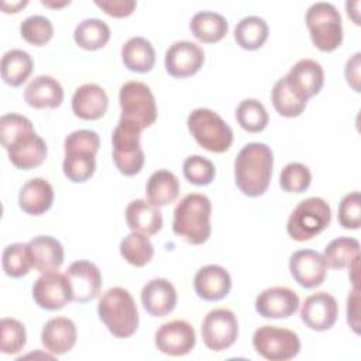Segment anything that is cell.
<instances>
[{
    "label": "cell",
    "instance_id": "1",
    "mask_svg": "<svg viewBox=\"0 0 361 361\" xmlns=\"http://www.w3.org/2000/svg\"><path fill=\"white\" fill-rule=\"evenodd\" d=\"M274 154L264 142H248L234 159L235 185L245 196L257 197L267 192L272 176Z\"/></svg>",
    "mask_w": 361,
    "mask_h": 361
},
{
    "label": "cell",
    "instance_id": "2",
    "mask_svg": "<svg viewBox=\"0 0 361 361\" xmlns=\"http://www.w3.org/2000/svg\"><path fill=\"white\" fill-rule=\"evenodd\" d=\"M212 203L202 193L185 195L173 210L172 230L192 245L206 243L212 234Z\"/></svg>",
    "mask_w": 361,
    "mask_h": 361
},
{
    "label": "cell",
    "instance_id": "3",
    "mask_svg": "<svg viewBox=\"0 0 361 361\" xmlns=\"http://www.w3.org/2000/svg\"><path fill=\"white\" fill-rule=\"evenodd\" d=\"M99 319L117 338L131 337L140 323L138 310L131 293L120 286L107 289L99 299Z\"/></svg>",
    "mask_w": 361,
    "mask_h": 361
},
{
    "label": "cell",
    "instance_id": "4",
    "mask_svg": "<svg viewBox=\"0 0 361 361\" xmlns=\"http://www.w3.org/2000/svg\"><path fill=\"white\" fill-rule=\"evenodd\" d=\"M306 27L313 45L323 51L331 52L343 42V21L334 4L327 1L313 3L306 11Z\"/></svg>",
    "mask_w": 361,
    "mask_h": 361
},
{
    "label": "cell",
    "instance_id": "5",
    "mask_svg": "<svg viewBox=\"0 0 361 361\" xmlns=\"http://www.w3.org/2000/svg\"><path fill=\"white\" fill-rule=\"evenodd\" d=\"M186 124L195 141L210 152H226L233 144L231 127L210 109L192 110Z\"/></svg>",
    "mask_w": 361,
    "mask_h": 361
},
{
    "label": "cell",
    "instance_id": "6",
    "mask_svg": "<svg viewBox=\"0 0 361 361\" xmlns=\"http://www.w3.org/2000/svg\"><path fill=\"white\" fill-rule=\"evenodd\" d=\"M330 221L331 209L329 203L319 196H312L299 202L293 209L286 223V231L295 241L303 243L324 231Z\"/></svg>",
    "mask_w": 361,
    "mask_h": 361
},
{
    "label": "cell",
    "instance_id": "7",
    "mask_svg": "<svg viewBox=\"0 0 361 361\" xmlns=\"http://www.w3.org/2000/svg\"><path fill=\"white\" fill-rule=\"evenodd\" d=\"M118 102L121 107L120 120L133 123L141 130L151 127L158 116L155 97L151 89L137 80L126 82L120 87Z\"/></svg>",
    "mask_w": 361,
    "mask_h": 361
},
{
    "label": "cell",
    "instance_id": "8",
    "mask_svg": "<svg viewBox=\"0 0 361 361\" xmlns=\"http://www.w3.org/2000/svg\"><path fill=\"white\" fill-rule=\"evenodd\" d=\"M141 128L133 123L118 120V124L113 130V161L120 173L126 176H134L141 172L145 155L140 145Z\"/></svg>",
    "mask_w": 361,
    "mask_h": 361
},
{
    "label": "cell",
    "instance_id": "9",
    "mask_svg": "<svg viewBox=\"0 0 361 361\" xmlns=\"http://www.w3.org/2000/svg\"><path fill=\"white\" fill-rule=\"evenodd\" d=\"M252 345L262 358L269 361H288L300 351V340L295 331L271 324L254 331Z\"/></svg>",
    "mask_w": 361,
    "mask_h": 361
},
{
    "label": "cell",
    "instance_id": "10",
    "mask_svg": "<svg viewBox=\"0 0 361 361\" xmlns=\"http://www.w3.org/2000/svg\"><path fill=\"white\" fill-rule=\"evenodd\" d=\"M200 331L203 343L209 350L223 351L235 343L238 322L230 309H213L204 316Z\"/></svg>",
    "mask_w": 361,
    "mask_h": 361
},
{
    "label": "cell",
    "instance_id": "11",
    "mask_svg": "<svg viewBox=\"0 0 361 361\" xmlns=\"http://www.w3.org/2000/svg\"><path fill=\"white\" fill-rule=\"evenodd\" d=\"M34 302L45 310H59L72 302L71 283L65 274L58 271L44 272L32 286Z\"/></svg>",
    "mask_w": 361,
    "mask_h": 361
},
{
    "label": "cell",
    "instance_id": "12",
    "mask_svg": "<svg viewBox=\"0 0 361 361\" xmlns=\"http://www.w3.org/2000/svg\"><path fill=\"white\" fill-rule=\"evenodd\" d=\"M157 348L172 357L189 354L196 345V333L186 320H171L164 323L155 333Z\"/></svg>",
    "mask_w": 361,
    "mask_h": 361
},
{
    "label": "cell",
    "instance_id": "13",
    "mask_svg": "<svg viewBox=\"0 0 361 361\" xmlns=\"http://www.w3.org/2000/svg\"><path fill=\"white\" fill-rule=\"evenodd\" d=\"M289 271L298 285L313 289L324 282L327 264L323 254L314 250H299L289 258Z\"/></svg>",
    "mask_w": 361,
    "mask_h": 361
},
{
    "label": "cell",
    "instance_id": "14",
    "mask_svg": "<svg viewBox=\"0 0 361 361\" xmlns=\"http://www.w3.org/2000/svg\"><path fill=\"white\" fill-rule=\"evenodd\" d=\"M288 87L303 102L317 94L324 83V71L313 59L298 61L283 76Z\"/></svg>",
    "mask_w": 361,
    "mask_h": 361
},
{
    "label": "cell",
    "instance_id": "15",
    "mask_svg": "<svg viewBox=\"0 0 361 361\" xmlns=\"http://www.w3.org/2000/svg\"><path fill=\"white\" fill-rule=\"evenodd\" d=\"M204 62L200 45L192 41H176L165 52V69L173 78H188L197 73Z\"/></svg>",
    "mask_w": 361,
    "mask_h": 361
},
{
    "label": "cell",
    "instance_id": "16",
    "mask_svg": "<svg viewBox=\"0 0 361 361\" xmlns=\"http://www.w3.org/2000/svg\"><path fill=\"white\" fill-rule=\"evenodd\" d=\"M65 275L71 283L73 302L86 303L100 293L102 274L93 262L78 259L68 267Z\"/></svg>",
    "mask_w": 361,
    "mask_h": 361
},
{
    "label": "cell",
    "instance_id": "17",
    "mask_svg": "<svg viewBox=\"0 0 361 361\" xmlns=\"http://www.w3.org/2000/svg\"><path fill=\"white\" fill-rule=\"evenodd\" d=\"M338 316V305L333 295L317 292L305 299L300 307L302 322L312 330L324 331L331 329Z\"/></svg>",
    "mask_w": 361,
    "mask_h": 361
},
{
    "label": "cell",
    "instance_id": "18",
    "mask_svg": "<svg viewBox=\"0 0 361 361\" xmlns=\"http://www.w3.org/2000/svg\"><path fill=\"white\" fill-rule=\"evenodd\" d=\"M10 162L23 171L34 169L39 166L48 154L47 142L35 133V130L27 131L14 140L7 148Z\"/></svg>",
    "mask_w": 361,
    "mask_h": 361
},
{
    "label": "cell",
    "instance_id": "19",
    "mask_svg": "<svg viewBox=\"0 0 361 361\" xmlns=\"http://www.w3.org/2000/svg\"><path fill=\"white\" fill-rule=\"evenodd\" d=\"M299 307V296L285 286H272L262 290L255 299V310L265 319H286Z\"/></svg>",
    "mask_w": 361,
    "mask_h": 361
},
{
    "label": "cell",
    "instance_id": "20",
    "mask_svg": "<svg viewBox=\"0 0 361 361\" xmlns=\"http://www.w3.org/2000/svg\"><path fill=\"white\" fill-rule=\"evenodd\" d=\"M193 288L197 296L203 300H220L228 295L231 289V278L226 268L209 264L195 274Z\"/></svg>",
    "mask_w": 361,
    "mask_h": 361
},
{
    "label": "cell",
    "instance_id": "21",
    "mask_svg": "<svg viewBox=\"0 0 361 361\" xmlns=\"http://www.w3.org/2000/svg\"><path fill=\"white\" fill-rule=\"evenodd\" d=\"M176 300V290L165 278L151 279L142 286L141 303L147 313L154 317H164L169 314L175 309Z\"/></svg>",
    "mask_w": 361,
    "mask_h": 361
},
{
    "label": "cell",
    "instance_id": "22",
    "mask_svg": "<svg viewBox=\"0 0 361 361\" xmlns=\"http://www.w3.org/2000/svg\"><path fill=\"white\" fill-rule=\"evenodd\" d=\"M78 331L75 323L68 317L49 319L41 331V341L51 355H62L76 344Z\"/></svg>",
    "mask_w": 361,
    "mask_h": 361
},
{
    "label": "cell",
    "instance_id": "23",
    "mask_svg": "<svg viewBox=\"0 0 361 361\" xmlns=\"http://www.w3.org/2000/svg\"><path fill=\"white\" fill-rule=\"evenodd\" d=\"M107 107V93L96 83H85L79 86L72 96V111L82 120H97L104 116Z\"/></svg>",
    "mask_w": 361,
    "mask_h": 361
},
{
    "label": "cell",
    "instance_id": "24",
    "mask_svg": "<svg viewBox=\"0 0 361 361\" xmlns=\"http://www.w3.org/2000/svg\"><path fill=\"white\" fill-rule=\"evenodd\" d=\"M24 100L34 109H56L63 102V89L52 76L39 75L27 85Z\"/></svg>",
    "mask_w": 361,
    "mask_h": 361
},
{
    "label": "cell",
    "instance_id": "25",
    "mask_svg": "<svg viewBox=\"0 0 361 361\" xmlns=\"http://www.w3.org/2000/svg\"><path fill=\"white\" fill-rule=\"evenodd\" d=\"M54 203V189L44 178L27 180L18 193V206L31 216H41L51 209Z\"/></svg>",
    "mask_w": 361,
    "mask_h": 361
},
{
    "label": "cell",
    "instance_id": "26",
    "mask_svg": "<svg viewBox=\"0 0 361 361\" xmlns=\"http://www.w3.org/2000/svg\"><path fill=\"white\" fill-rule=\"evenodd\" d=\"M32 267L39 272L58 271L63 262V247L51 235H37L28 243Z\"/></svg>",
    "mask_w": 361,
    "mask_h": 361
},
{
    "label": "cell",
    "instance_id": "27",
    "mask_svg": "<svg viewBox=\"0 0 361 361\" xmlns=\"http://www.w3.org/2000/svg\"><path fill=\"white\" fill-rule=\"evenodd\" d=\"M126 221L131 231H138L145 235L157 234L164 224L159 209L144 199H135L127 204Z\"/></svg>",
    "mask_w": 361,
    "mask_h": 361
},
{
    "label": "cell",
    "instance_id": "28",
    "mask_svg": "<svg viewBox=\"0 0 361 361\" xmlns=\"http://www.w3.org/2000/svg\"><path fill=\"white\" fill-rule=\"evenodd\" d=\"M65 158L62 169L65 176L73 183L89 180L96 171V151L79 147H63Z\"/></svg>",
    "mask_w": 361,
    "mask_h": 361
},
{
    "label": "cell",
    "instance_id": "29",
    "mask_svg": "<svg viewBox=\"0 0 361 361\" xmlns=\"http://www.w3.org/2000/svg\"><path fill=\"white\" fill-rule=\"evenodd\" d=\"M124 66L131 72L147 73L155 65V49L144 37H131L121 48Z\"/></svg>",
    "mask_w": 361,
    "mask_h": 361
},
{
    "label": "cell",
    "instance_id": "30",
    "mask_svg": "<svg viewBox=\"0 0 361 361\" xmlns=\"http://www.w3.org/2000/svg\"><path fill=\"white\" fill-rule=\"evenodd\" d=\"M145 193L151 204L157 207L168 206L179 195V179L171 171L158 169L148 178Z\"/></svg>",
    "mask_w": 361,
    "mask_h": 361
},
{
    "label": "cell",
    "instance_id": "31",
    "mask_svg": "<svg viewBox=\"0 0 361 361\" xmlns=\"http://www.w3.org/2000/svg\"><path fill=\"white\" fill-rule=\"evenodd\" d=\"M189 28L195 35V38L199 39L200 42L213 44L224 38V35L228 31V23L224 16L216 11L204 10V11H197L192 17L189 23Z\"/></svg>",
    "mask_w": 361,
    "mask_h": 361
},
{
    "label": "cell",
    "instance_id": "32",
    "mask_svg": "<svg viewBox=\"0 0 361 361\" xmlns=\"http://www.w3.org/2000/svg\"><path fill=\"white\" fill-rule=\"evenodd\" d=\"M1 78L3 80L13 86H21L34 69V61L31 55L23 49H10L1 56Z\"/></svg>",
    "mask_w": 361,
    "mask_h": 361
},
{
    "label": "cell",
    "instance_id": "33",
    "mask_svg": "<svg viewBox=\"0 0 361 361\" xmlns=\"http://www.w3.org/2000/svg\"><path fill=\"white\" fill-rule=\"evenodd\" d=\"M269 34L268 24L264 18L258 16H247L241 18L234 28L235 42L247 51H254L261 48Z\"/></svg>",
    "mask_w": 361,
    "mask_h": 361
},
{
    "label": "cell",
    "instance_id": "34",
    "mask_svg": "<svg viewBox=\"0 0 361 361\" xmlns=\"http://www.w3.org/2000/svg\"><path fill=\"white\" fill-rule=\"evenodd\" d=\"M110 34V28L103 20L86 18L76 25L73 39L80 48L86 51H96L109 42Z\"/></svg>",
    "mask_w": 361,
    "mask_h": 361
},
{
    "label": "cell",
    "instance_id": "35",
    "mask_svg": "<svg viewBox=\"0 0 361 361\" xmlns=\"http://www.w3.org/2000/svg\"><path fill=\"white\" fill-rule=\"evenodd\" d=\"M120 254L128 264L134 267H144L154 257V245L145 234L131 231L121 240Z\"/></svg>",
    "mask_w": 361,
    "mask_h": 361
},
{
    "label": "cell",
    "instance_id": "36",
    "mask_svg": "<svg viewBox=\"0 0 361 361\" xmlns=\"http://www.w3.org/2000/svg\"><path fill=\"white\" fill-rule=\"evenodd\" d=\"M360 255V243L353 237H337L331 240L324 248V259L327 267L333 269H343Z\"/></svg>",
    "mask_w": 361,
    "mask_h": 361
},
{
    "label": "cell",
    "instance_id": "37",
    "mask_svg": "<svg viewBox=\"0 0 361 361\" xmlns=\"http://www.w3.org/2000/svg\"><path fill=\"white\" fill-rule=\"evenodd\" d=\"M238 126L248 133H261L268 126L269 117L264 104L257 99H244L235 109Z\"/></svg>",
    "mask_w": 361,
    "mask_h": 361
},
{
    "label": "cell",
    "instance_id": "38",
    "mask_svg": "<svg viewBox=\"0 0 361 361\" xmlns=\"http://www.w3.org/2000/svg\"><path fill=\"white\" fill-rule=\"evenodd\" d=\"M3 271L7 276L21 278L30 272L32 268V261L25 243H13L3 250L1 255Z\"/></svg>",
    "mask_w": 361,
    "mask_h": 361
},
{
    "label": "cell",
    "instance_id": "39",
    "mask_svg": "<svg viewBox=\"0 0 361 361\" xmlns=\"http://www.w3.org/2000/svg\"><path fill=\"white\" fill-rule=\"evenodd\" d=\"M271 100L278 114L283 117H298L306 109L307 102L300 100L286 85L285 79L281 78L272 87Z\"/></svg>",
    "mask_w": 361,
    "mask_h": 361
},
{
    "label": "cell",
    "instance_id": "40",
    "mask_svg": "<svg viewBox=\"0 0 361 361\" xmlns=\"http://www.w3.org/2000/svg\"><path fill=\"white\" fill-rule=\"evenodd\" d=\"M1 337H0V350L3 354H18L23 351L27 343L25 327L21 322L13 317H4L0 323Z\"/></svg>",
    "mask_w": 361,
    "mask_h": 361
},
{
    "label": "cell",
    "instance_id": "41",
    "mask_svg": "<svg viewBox=\"0 0 361 361\" xmlns=\"http://www.w3.org/2000/svg\"><path fill=\"white\" fill-rule=\"evenodd\" d=\"M21 37L35 47L45 45L54 35V25L45 16H30L20 24Z\"/></svg>",
    "mask_w": 361,
    "mask_h": 361
},
{
    "label": "cell",
    "instance_id": "42",
    "mask_svg": "<svg viewBox=\"0 0 361 361\" xmlns=\"http://www.w3.org/2000/svg\"><path fill=\"white\" fill-rule=\"evenodd\" d=\"M312 183L310 169L300 162H289L279 173V185L285 192L302 193Z\"/></svg>",
    "mask_w": 361,
    "mask_h": 361
},
{
    "label": "cell",
    "instance_id": "43",
    "mask_svg": "<svg viewBox=\"0 0 361 361\" xmlns=\"http://www.w3.org/2000/svg\"><path fill=\"white\" fill-rule=\"evenodd\" d=\"M183 176L186 180H189L193 185L197 186H206L212 183V180L216 176V168L214 164L202 157V155H190L183 161L182 165Z\"/></svg>",
    "mask_w": 361,
    "mask_h": 361
},
{
    "label": "cell",
    "instance_id": "44",
    "mask_svg": "<svg viewBox=\"0 0 361 361\" xmlns=\"http://www.w3.org/2000/svg\"><path fill=\"white\" fill-rule=\"evenodd\" d=\"M34 130V126L30 118L17 113L3 114L0 118V138L4 149L20 135L27 131Z\"/></svg>",
    "mask_w": 361,
    "mask_h": 361
},
{
    "label": "cell",
    "instance_id": "45",
    "mask_svg": "<svg viewBox=\"0 0 361 361\" xmlns=\"http://www.w3.org/2000/svg\"><path fill=\"white\" fill-rule=\"evenodd\" d=\"M338 223L344 228L357 230L361 226V197L360 192L354 190L343 196L338 204Z\"/></svg>",
    "mask_w": 361,
    "mask_h": 361
},
{
    "label": "cell",
    "instance_id": "46",
    "mask_svg": "<svg viewBox=\"0 0 361 361\" xmlns=\"http://www.w3.org/2000/svg\"><path fill=\"white\" fill-rule=\"evenodd\" d=\"M94 4L106 14L117 18L130 16L137 7L134 0H96Z\"/></svg>",
    "mask_w": 361,
    "mask_h": 361
},
{
    "label": "cell",
    "instance_id": "47",
    "mask_svg": "<svg viewBox=\"0 0 361 361\" xmlns=\"http://www.w3.org/2000/svg\"><path fill=\"white\" fill-rule=\"evenodd\" d=\"M347 323L354 333H360V289L353 288L347 298Z\"/></svg>",
    "mask_w": 361,
    "mask_h": 361
},
{
    "label": "cell",
    "instance_id": "48",
    "mask_svg": "<svg viewBox=\"0 0 361 361\" xmlns=\"http://www.w3.org/2000/svg\"><path fill=\"white\" fill-rule=\"evenodd\" d=\"M360 66H361V54L355 52L347 62L344 68V76L347 83L353 87L354 92H360Z\"/></svg>",
    "mask_w": 361,
    "mask_h": 361
},
{
    "label": "cell",
    "instance_id": "49",
    "mask_svg": "<svg viewBox=\"0 0 361 361\" xmlns=\"http://www.w3.org/2000/svg\"><path fill=\"white\" fill-rule=\"evenodd\" d=\"M27 4V1H17V3H11V4H8V3H3L1 6H3V10H4V13H18V10L21 8V7H24Z\"/></svg>",
    "mask_w": 361,
    "mask_h": 361
},
{
    "label": "cell",
    "instance_id": "50",
    "mask_svg": "<svg viewBox=\"0 0 361 361\" xmlns=\"http://www.w3.org/2000/svg\"><path fill=\"white\" fill-rule=\"evenodd\" d=\"M41 3H42L44 6H48V7H63V6L69 4L71 1L68 0V1H62V3H51V1H45V0H42Z\"/></svg>",
    "mask_w": 361,
    "mask_h": 361
}]
</instances>
